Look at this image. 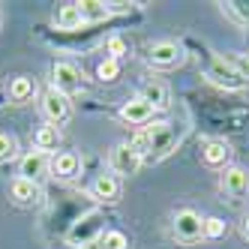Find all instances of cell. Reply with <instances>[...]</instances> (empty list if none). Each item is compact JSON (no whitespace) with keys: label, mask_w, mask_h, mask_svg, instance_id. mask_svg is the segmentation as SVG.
<instances>
[{"label":"cell","mask_w":249,"mask_h":249,"mask_svg":"<svg viewBox=\"0 0 249 249\" xmlns=\"http://www.w3.org/2000/svg\"><path fill=\"white\" fill-rule=\"evenodd\" d=\"M174 141H177V129L171 120H150L147 126H141L135 132L129 144L135 147V153L141 159H162L171 153Z\"/></svg>","instance_id":"1"},{"label":"cell","mask_w":249,"mask_h":249,"mask_svg":"<svg viewBox=\"0 0 249 249\" xmlns=\"http://www.w3.org/2000/svg\"><path fill=\"white\" fill-rule=\"evenodd\" d=\"M102 228H105V216L99 210H90V213H84V216H78L72 225H69L66 231V243L69 246H87V243H93L102 237Z\"/></svg>","instance_id":"2"},{"label":"cell","mask_w":249,"mask_h":249,"mask_svg":"<svg viewBox=\"0 0 249 249\" xmlns=\"http://www.w3.org/2000/svg\"><path fill=\"white\" fill-rule=\"evenodd\" d=\"M141 162H144V159L135 153V147L129 144V141H120V144H114L111 153H108V168H111L114 177H132V174H138Z\"/></svg>","instance_id":"3"},{"label":"cell","mask_w":249,"mask_h":249,"mask_svg":"<svg viewBox=\"0 0 249 249\" xmlns=\"http://www.w3.org/2000/svg\"><path fill=\"white\" fill-rule=\"evenodd\" d=\"M204 72H207V78H210L213 84L225 87V90H240V87L246 84V81H243V75L234 69V63L225 60V57H216V54L210 57V63H207Z\"/></svg>","instance_id":"4"},{"label":"cell","mask_w":249,"mask_h":249,"mask_svg":"<svg viewBox=\"0 0 249 249\" xmlns=\"http://www.w3.org/2000/svg\"><path fill=\"white\" fill-rule=\"evenodd\" d=\"M174 237L180 243H198L204 237V219L195 210H177L174 213Z\"/></svg>","instance_id":"5"},{"label":"cell","mask_w":249,"mask_h":249,"mask_svg":"<svg viewBox=\"0 0 249 249\" xmlns=\"http://www.w3.org/2000/svg\"><path fill=\"white\" fill-rule=\"evenodd\" d=\"M42 114H45V123H54V126H63L72 117V102L69 96L57 93L54 87H48L45 96H42Z\"/></svg>","instance_id":"6"},{"label":"cell","mask_w":249,"mask_h":249,"mask_svg":"<svg viewBox=\"0 0 249 249\" xmlns=\"http://www.w3.org/2000/svg\"><path fill=\"white\" fill-rule=\"evenodd\" d=\"M51 87H54L57 93H63V96H72V93L81 90V72L66 60L51 63Z\"/></svg>","instance_id":"7"},{"label":"cell","mask_w":249,"mask_h":249,"mask_svg":"<svg viewBox=\"0 0 249 249\" xmlns=\"http://www.w3.org/2000/svg\"><path fill=\"white\" fill-rule=\"evenodd\" d=\"M186 60V54H183V45H177V42H156V45H150V51H147V63L150 66H156V69H177Z\"/></svg>","instance_id":"8"},{"label":"cell","mask_w":249,"mask_h":249,"mask_svg":"<svg viewBox=\"0 0 249 249\" xmlns=\"http://www.w3.org/2000/svg\"><path fill=\"white\" fill-rule=\"evenodd\" d=\"M219 186L231 201H243L249 195V171L243 165H225V171L219 177Z\"/></svg>","instance_id":"9"},{"label":"cell","mask_w":249,"mask_h":249,"mask_svg":"<svg viewBox=\"0 0 249 249\" xmlns=\"http://www.w3.org/2000/svg\"><path fill=\"white\" fill-rule=\"evenodd\" d=\"M78 174H81V159H78V153H72V150L51 153L48 177H54V180H75Z\"/></svg>","instance_id":"10"},{"label":"cell","mask_w":249,"mask_h":249,"mask_svg":"<svg viewBox=\"0 0 249 249\" xmlns=\"http://www.w3.org/2000/svg\"><path fill=\"white\" fill-rule=\"evenodd\" d=\"M153 114H156V108L147 102V99H141V96H132L129 102H123L120 105V120L123 123H129V126H147V123L153 120Z\"/></svg>","instance_id":"11"},{"label":"cell","mask_w":249,"mask_h":249,"mask_svg":"<svg viewBox=\"0 0 249 249\" xmlns=\"http://www.w3.org/2000/svg\"><path fill=\"white\" fill-rule=\"evenodd\" d=\"M9 198H12V204H18V207H39L42 204V189H39V183H33V180L15 177V180L9 183Z\"/></svg>","instance_id":"12"},{"label":"cell","mask_w":249,"mask_h":249,"mask_svg":"<svg viewBox=\"0 0 249 249\" xmlns=\"http://www.w3.org/2000/svg\"><path fill=\"white\" fill-rule=\"evenodd\" d=\"M48 162H51L48 153H42V150H30V153L21 156V162H18V177L39 183L42 177H48Z\"/></svg>","instance_id":"13"},{"label":"cell","mask_w":249,"mask_h":249,"mask_svg":"<svg viewBox=\"0 0 249 249\" xmlns=\"http://www.w3.org/2000/svg\"><path fill=\"white\" fill-rule=\"evenodd\" d=\"M90 198H96L99 204H117L120 201V177L96 174L90 183Z\"/></svg>","instance_id":"14"},{"label":"cell","mask_w":249,"mask_h":249,"mask_svg":"<svg viewBox=\"0 0 249 249\" xmlns=\"http://www.w3.org/2000/svg\"><path fill=\"white\" fill-rule=\"evenodd\" d=\"M57 144H60V126H54V123H42V126H36V132H33V147L42 150V153H57Z\"/></svg>","instance_id":"15"},{"label":"cell","mask_w":249,"mask_h":249,"mask_svg":"<svg viewBox=\"0 0 249 249\" xmlns=\"http://www.w3.org/2000/svg\"><path fill=\"white\" fill-rule=\"evenodd\" d=\"M231 159V147L225 141H207L201 147V162L210 168H225V162Z\"/></svg>","instance_id":"16"},{"label":"cell","mask_w":249,"mask_h":249,"mask_svg":"<svg viewBox=\"0 0 249 249\" xmlns=\"http://www.w3.org/2000/svg\"><path fill=\"white\" fill-rule=\"evenodd\" d=\"M138 96H141V99H147L156 111H165L168 105H171V93H168V87H165L162 81H150V84H144Z\"/></svg>","instance_id":"17"},{"label":"cell","mask_w":249,"mask_h":249,"mask_svg":"<svg viewBox=\"0 0 249 249\" xmlns=\"http://www.w3.org/2000/svg\"><path fill=\"white\" fill-rule=\"evenodd\" d=\"M54 24H57V30H78V27L84 24L78 3H63V6H57V12H54Z\"/></svg>","instance_id":"18"},{"label":"cell","mask_w":249,"mask_h":249,"mask_svg":"<svg viewBox=\"0 0 249 249\" xmlns=\"http://www.w3.org/2000/svg\"><path fill=\"white\" fill-rule=\"evenodd\" d=\"M33 93H36V81H33L30 75H18V78H12V81H9V99H12L15 105L30 102Z\"/></svg>","instance_id":"19"},{"label":"cell","mask_w":249,"mask_h":249,"mask_svg":"<svg viewBox=\"0 0 249 249\" xmlns=\"http://www.w3.org/2000/svg\"><path fill=\"white\" fill-rule=\"evenodd\" d=\"M78 9H81V18H84V24L105 21V18L111 15V6H108V3H102V0H81V3H78Z\"/></svg>","instance_id":"20"},{"label":"cell","mask_w":249,"mask_h":249,"mask_svg":"<svg viewBox=\"0 0 249 249\" xmlns=\"http://www.w3.org/2000/svg\"><path fill=\"white\" fill-rule=\"evenodd\" d=\"M99 243H102V249H129V240H126V234H123V231H117V228L105 231V234L99 237Z\"/></svg>","instance_id":"21"},{"label":"cell","mask_w":249,"mask_h":249,"mask_svg":"<svg viewBox=\"0 0 249 249\" xmlns=\"http://www.w3.org/2000/svg\"><path fill=\"white\" fill-rule=\"evenodd\" d=\"M18 156V141L9 132H0V162H9V159Z\"/></svg>","instance_id":"22"},{"label":"cell","mask_w":249,"mask_h":249,"mask_svg":"<svg viewBox=\"0 0 249 249\" xmlns=\"http://www.w3.org/2000/svg\"><path fill=\"white\" fill-rule=\"evenodd\" d=\"M117 75H120V63L111 60V57H105V60L96 66V78L105 81V84H108V81H117Z\"/></svg>","instance_id":"23"},{"label":"cell","mask_w":249,"mask_h":249,"mask_svg":"<svg viewBox=\"0 0 249 249\" xmlns=\"http://www.w3.org/2000/svg\"><path fill=\"white\" fill-rule=\"evenodd\" d=\"M228 231V225H225V219H219V216H210V219H204V237H210V240H219L222 234Z\"/></svg>","instance_id":"24"},{"label":"cell","mask_w":249,"mask_h":249,"mask_svg":"<svg viewBox=\"0 0 249 249\" xmlns=\"http://www.w3.org/2000/svg\"><path fill=\"white\" fill-rule=\"evenodd\" d=\"M105 48H108V57L111 60H120L123 54H126V42H123V36H111L108 42H105Z\"/></svg>","instance_id":"25"},{"label":"cell","mask_w":249,"mask_h":249,"mask_svg":"<svg viewBox=\"0 0 249 249\" xmlns=\"http://www.w3.org/2000/svg\"><path fill=\"white\" fill-rule=\"evenodd\" d=\"M231 63H234V69H237V72L243 75V81H249V51H243V54H237V57L231 60Z\"/></svg>","instance_id":"26"},{"label":"cell","mask_w":249,"mask_h":249,"mask_svg":"<svg viewBox=\"0 0 249 249\" xmlns=\"http://www.w3.org/2000/svg\"><path fill=\"white\" fill-rule=\"evenodd\" d=\"M243 234H246V240H249V216L243 219Z\"/></svg>","instance_id":"27"}]
</instances>
